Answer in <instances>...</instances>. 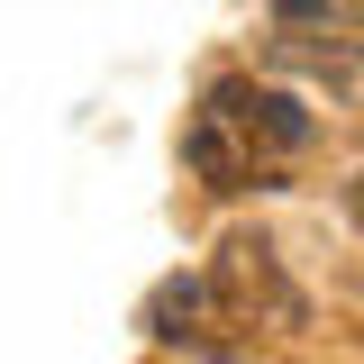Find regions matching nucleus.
I'll list each match as a JSON object with an SVG mask.
<instances>
[{
    "label": "nucleus",
    "mask_w": 364,
    "mask_h": 364,
    "mask_svg": "<svg viewBox=\"0 0 364 364\" xmlns=\"http://www.w3.org/2000/svg\"><path fill=\"white\" fill-rule=\"evenodd\" d=\"M301 146H310V109L282 100V91H264V82H246V73H219L200 91V119L182 136L191 173L210 191H264Z\"/></svg>",
    "instance_id": "1"
},
{
    "label": "nucleus",
    "mask_w": 364,
    "mask_h": 364,
    "mask_svg": "<svg viewBox=\"0 0 364 364\" xmlns=\"http://www.w3.org/2000/svg\"><path fill=\"white\" fill-rule=\"evenodd\" d=\"M210 291H219L228 328H273V337H291V328H310V301H301V282L282 273L264 237H219V255H210Z\"/></svg>",
    "instance_id": "2"
},
{
    "label": "nucleus",
    "mask_w": 364,
    "mask_h": 364,
    "mask_svg": "<svg viewBox=\"0 0 364 364\" xmlns=\"http://www.w3.org/2000/svg\"><path fill=\"white\" fill-rule=\"evenodd\" d=\"M146 337H155V346H219V337H237V328H228L210 273H191V282L173 273V282L146 291Z\"/></svg>",
    "instance_id": "3"
},
{
    "label": "nucleus",
    "mask_w": 364,
    "mask_h": 364,
    "mask_svg": "<svg viewBox=\"0 0 364 364\" xmlns=\"http://www.w3.org/2000/svg\"><path fill=\"white\" fill-rule=\"evenodd\" d=\"M273 18H282V37H328V46H364V0H282Z\"/></svg>",
    "instance_id": "4"
},
{
    "label": "nucleus",
    "mask_w": 364,
    "mask_h": 364,
    "mask_svg": "<svg viewBox=\"0 0 364 364\" xmlns=\"http://www.w3.org/2000/svg\"><path fill=\"white\" fill-rule=\"evenodd\" d=\"M346 219H355V228H364V173H355V182H346Z\"/></svg>",
    "instance_id": "5"
}]
</instances>
